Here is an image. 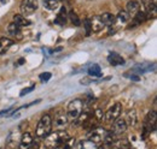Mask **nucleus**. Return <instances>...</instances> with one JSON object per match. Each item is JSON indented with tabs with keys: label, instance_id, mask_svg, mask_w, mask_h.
<instances>
[{
	"label": "nucleus",
	"instance_id": "f257e3e1",
	"mask_svg": "<svg viewBox=\"0 0 157 149\" xmlns=\"http://www.w3.org/2000/svg\"><path fill=\"white\" fill-rule=\"evenodd\" d=\"M69 133L64 130H58L55 132H50L45 137V147L46 148H62L63 143L69 138Z\"/></svg>",
	"mask_w": 157,
	"mask_h": 149
},
{
	"label": "nucleus",
	"instance_id": "f03ea898",
	"mask_svg": "<svg viewBox=\"0 0 157 149\" xmlns=\"http://www.w3.org/2000/svg\"><path fill=\"white\" fill-rule=\"evenodd\" d=\"M52 118L48 114H45L36 126V136L40 138H45L51 131H52Z\"/></svg>",
	"mask_w": 157,
	"mask_h": 149
},
{
	"label": "nucleus",
	"instance_id": "7ed1b4c3",
	"mask_svg": "<svg viewBox=\"0 0 157 149\" xmlns=\"http://www.w3.org/2000/svg\"><path fill=\"white\" fill-rule=\"evenodd\" d=\"M83 107H85L83 101L80 100V99H75V100L70 101L69 105H68V111H67L68 119L71 120V122H74L78 117V114L83 111Z\"/></svg>",
	"mask_w": 157,
	"mask_h": 149
},
{
	"label": "nucleus",
	"instance_id": "20e7f679",
	"mask_svg": "<svg viewBox=\"0 0 157 149\" xmlns=\"http://www.w3.org/2000/svg\"><path fill=\"white\" fill-rule=\"evenodd\" d=\"M88 131H90L87 133L88 141H91L92 143H94L97 147H100V144L104 142V138H105V135H106L108 131L105 130V129H101V128H97V126Z\"/></svg>",
	"mask_w": 157,
	"mask_h": 149
},
{
	"label": "nucleus",
	"instance_id": "39448f33",
	"mask_svg": "<svg viewBox=\"0 0 157 149\" xmlns=\"http://www.w3.org/2000/svg\"><path fill=\"white\" fill-rule=\"evenodd\" d=\"M38 7H39L38 0H22L20 10L23 16H29V15L34 13L38 10Z\"/></svg>",
	"mask_w": 157,
	"mask_h": 149
},
{
	"label": "nucleus",
	"instance_id": "423d86ee",
	"mask_svg": "<svg viewBox=\"0 0 157 149\" xmlns=\"http://www.w3.org/2000/svg\"><path fill=\"white\" fill-rule=\"evenodd\" d=\"M121 113H122V105H121L120 102H116L113 107H110V108L108 110V112H106L105 115H104V118H105L106 122L113 123L115 119H117L118 117L121 115Z\"/></svg>",
	"mask_w": 157,
	"mask_h": 149
},
{
	"label": "nucleus",
	"instance_id": "0eeeda50",
	"mask_svg": "<svg viewBox=\"0 0 157 149\" xmlns=\"http://www.w3.org/2000/svg\"><path fill=\"white\" fill-rule=\"evenodd\" d=\"M127 126H128V125H127L126 120H124V119H121V118L118 117L117 119L114 120V124H113V129H111V131H113L116 136H120V135H122V133L126 132Z\"/></svg>",
	"mask_w": 157,
	"mask_h": 149
},
{
	"label": "nucleus",
	"instance_id": "6e6552de",
	"mask_svg": "<svg viewBox=\"0 0 157 149\" xmlns=\"http://www.w3.org/2000/svg\"><path fill=\"white\" fill-rule=\"evenodd\" d=\"M156 69V65L155 64H138L136 65L133 69H132V72H134L136 74H144L146 72H150V71H154Z\"/></svg>",
	"mask_w": 157,
	"mask_h": 149
},
{
	"label": "nucleus",
	"instance_id": "1a4fd4ad",
	"mask_svg": "<svg viewBox=\"0 0 157 149\" xmlns=\"http://www.w3.org/2000/svg\"><path fill=\"white\" fill-rule=\"evenodd\" d=\"M7 33L11 37H13L15 40L20 41L23 38V33H22V29L21 27H18L16 23H10L9 27H7Z\"/></svg>",
	"mask_w": 157,
	"mask_h": 149
},
{
	"label": "nucleus",
	"instance_id": "9d476101",
	"mask_svg": "<svg viewBox=\"0 0 157 149\" xmlns=\"http://www.w3.org/2000/svg\"><path fill=\"white\" fill-rule=\"evenodd\" d=\"M20 138L21 133L18 131H13L9 135L7 140H6V147L7 148H16L20 146Z\"/></svg>",
	"mask_w": 157,
	"mask_h": 149
},
{
	"label": "nucleus",
	"instance_id": "9b49d317",
	"mask_svg": "<svg viewBox=\"0 0 157 149\" xmlns=\"http://www.w3.org/2000/svg\"><path fill=\"white\" fill-rule=\"evenodd\" d=\"M68 122H69V119L63 111H58L55 114V125L57 128H64L68 124Z\"/></svg>",
	"mask_w": 157,
	"mask_h": 149
},
{
	"label": "nucleus",
	"instance_id": "f8f14e48",
	"mask_svg": "<svg viewBox=\"0 0 157 149\" xmlns=\"http://www.w3.org/2000/svg\"><path fill=\"white\" fill-rule=\"evenodd\" d=\"M33 142V136L30 132H23L21 135V138H20V148L22 149H27L29 148L30 143Z\"/></svg>",
	"mask_w": 157,
	"mask_h": 149
},
{
	"label": "nucleus",
	"instance_id": "ddd939ff",
	"mask_svg": "<svg viewBox=\"0 0 157 149\" xmlns=\"http://www.w3.org/2000/svg\"><path fill=\"white\" fill-rule=\"evenodd\" d=\"M91 27H92V31L93 33H100L105 28L104 23L101 22V19H100L99 16H93L92 17V19H91Z\"/></svg>",
	"mask_w": 157,
	"mask_h": 149
},
{
	"label": "nucleus",
	"instance_id": "4468645a",
	"mask_svg": "<svg viewBox=\"0 0 157 149\" xmlns=\"http://www.w3.org/2000/svg\"><path fill=\"white\" fill-rule=\"evenodd\" d=\"M139 10H140V2L137 1V0H131V1H128L127 5H126V11L129 13L131 17L134 16Z\"/></svg>",
	"mask_w": 157,
	"mask_h": 149
},
{
	"label": "nucleus",
	"instance_id": "2eb2a0df",
	"mask_svg": "<svg viewBox=\"0 0 157 149\" xmlns=\"http://www.w3.org/2000/svg\"><path fill=\"white\" fill-rule=\"evenodd\" d=\"M13 43H15L13 40L9 37H0V54H4L5 52H7Z\"/></svg>",
	"mask_w": 157,
	"mask_h": 149
},
{
	"label": "nucleus",
	"instance_id": "dca6fc26",
	"mask_svg": "<svg viewBox=\"0 0 157 149\" xmlns=\"http://www.w3.org/2000/svg\"><path fill=\"white\" fill-rule=\"evenodd\" d=\"M99 17H100L101 22L104 23V25H105V27H110V28H111L113 25H115V22H116V16H114L113 13L105 12V13L100 15Z\"/></svg>",
	"mask_w": 157,
	"mask_h": 149
},
{
	"label": "nucleus",
	"instance_id": "f3484780",
	"mask_svg": "<svg viewBox=\"0 0 157 149\" xmlns=\"http://www.w3.org/2000/svg\"><path fill=\"white\" fill-rule=\"evenodd\" d=\"M108 61L113 66H117V65H123L124 64V59L117 53H110L108 56Z\"/></svg>",
	"mask_w": 157,
	"mask_h": 149
},
{
	"label": "nucleus",
	"instance_id": "a211bd4d",
	"mask_svg": "<svg viewBox=\"0 0 157 149\" xmlns=\"http://www.w3.org/2000/svg\"><path fill=\"white\" fill-rule=\"evenodd\" d=\"M59 9L60 10H59V13L55 19V23L58 24V25H64L65 22H67V10H65L64 6H60Z\"/></svg>",
	"mask_w": 157,
	"mask_h": 149
},
{
	"label": "nucleus",
	"instance_id": "6ab92c4d",
	"mask_svg": "<svg viewBox=\"0 0 157 149\" xmlns=\"http://www.w3.org/2000/svg\"><path fill=\"white\" fill-rule=\"evenodd\" d=\"M13 23H16L18 27H29L32 24V22L29 19H27L23 15H15L13 16Z\"/></svg>",
	"mask_w": 157,
	"mask_h": 149
},
{
	"label": "nucleus",
	"instance_id": "aec40b11",
	"mask_svg": "<svg viewBox=\"0 0 157 149\" xmlns=\"http://www.w3.org/2000/svg\"><path fill=\"white\" fill-rule=\"evenodd\" d=\"M44 5L50 11H56L60 7V0H45Z\"/></svg>",
	"mask_w": 157,
	"mask_h": 149
},
{
	"label": "nucleus",
	"instance_id": "412c9836",
	"mask_svg": "<svg viewBox=\"0 0 157 149\" xmlns=\"http://www.w3.org/2000/svg\"><path fill=\"white\" fill-rule=\"evenodd\" d=\"M124 120H126L127 125H129V126H136V124H137V122H138L137 112L129 111L128 112V114H127V118H126Z\"/></svg>",
	"mask_w": 157,
	"mask_h": 149
},
{
	"label": "nucleus",
	"instance_id": "4be33fe9",
	"mask_svg": "<svg viewBox=\"0 0 157 149\" xmlns=\"http://www.w3.org/2000/svg\"><path fill=\"white\" fill-rule=\"evenodd\" d=\"M88 74L90 76H93V77H100L101 76V71H100V66L98 64H92L90 67H88Z\"/></svg>",
	"mask_w": 157,
	"mask_h": 149
},
{
	"label": "nucleus",
	"instance_id": "5701e85b",
	"mask_svg": "<svg viewBox=\"0 0 157 149\" xmlns=\"http://www.w3.org/2000/svg\"><path fill=\"white\" fill-rule=\"evenodd\" d=\"M90 115H91L90 112H81V113L78 114V118L75 119V124H76V125H82V124L90 118Z\"/></svg>",
	"mask_w": 157,
	"mask_h": 149
},
{
	"label": "nucleus",
	"instance_id": "b1692460",
	"mask_svg": "<svg viewBox=\"0 0 157 149\" xmlns=\"http://www.w3.org/2000/svg\"><path fill=\"white\" fill-rule=\"evenodd\" d=\"M116 19H120L122 23H126V22H128V20L131 19V16H129V13L124 10V11H120V12H118V15L116 16Z\"/></svg>",
	"mask_w": 157,
	"mask_h": 149
},
{
	"label": "nucleus",
	"instance_id": "393cba45",
	"mask_svg": "<svg viewBox=\"0 0 157 149\" xmlns=\"http://www.w3.org/2000/svg\"><path fill=\"white\" fill-rule=\"evenodd\" d=\"M68 16H69V18L71 20V23L75 25V27H80L81 25V22H80V19H78V16L74 12V11H70L69 13H68Z\"/></svg>",
	"mask_w": 157,
	"mask_h": 149
},
{
	"label": "nucleus",
	"instance_id": "a878e982",
	"mask_svg": "<svg viewBox=\"0 0 157 149\" xmlns=\"http://www.w3.org/2000/svg\"><path fill=\"white\" fill-rule=\"evenodd\" d=\"M83 27H85V30H86V36H90L91 33H92V27H91V19L86 18L83 20Z\"/></svg>",
	"mask_w": 157,
	"mask_h": 149
},
{
	"label": "nucleus",
	"instance_id": "bb28decb",
	"mask_svg": "<svg viewBox=\"0 0 157 149\" xmlns=\"http://www.w3.org/2000/svg\"><path fill=\"white\" fill-rule=\"evenodd\" d=\"M93 115H94V118L98 120L99 123H100V122L104 119V113L100 111V110H96V111L93 112Z\"/></svg>",
	"mask_w": 157,
	"mask_h": 149
},
{
	"label": "nucleus",
	"instance_id": "cd10ccee",
	"mask_svg": "<svg viewBox=\"0 0 157 149\" xmlns=\"http://www.w3.org/2000/svg\"><path fill=\"white\" fill-rule=\"evenodd\" d=\"M51 76H52V74H50V72H44V74H40V79H41L42 82H47V81L51 79Z\"/></svg>",
	"mask_w": 157,
	"mask_h": 149
},
{
	"label": "nucleus",
	"instance_id": "c85d7f7f",
	"mask_svg": "<svg viewBox=\"0 0 157 149\" xmlns=\"http://www.w3.org/2000/svg\"><path fill=\"white\" fill-rule=\"evenodd\" d=\"M35 89V85H32V87H28V88H25V89H23L22 92H21L20 96H24V95H27V94H29L30 92H33Z\"/></svg>",
	"mask_w": 157,
	"mask_h": 149
},
{
	"label": "nucleus",
	"instance_id": "c756f323",
	"mask_svg": "<svg viewBox=\"0 0 157 149\" xmlns=\"http://www.w3.org/2000/svg\"><path fill=\"white\" fill-rule=\"evenodd\" d=\"M118 142H120L118 147H121V148H131V144L128 143L127 140H122V141H118Z\"/></svg>",
	"mask_w": 157,
	"mask_h": 149
},
{
	"label": "nucleus",
	"instance_id": "7c9ffc66",
	"mask_svg": "<svg viewBox=\"0 0 157 149\" xmlns=\"http://www.w3.org/2000/svg\"><path fill=\"white\" fill-rule=\"evenodd\" d=\"M129 77H131V79H132V81H137V82L140 79V78H139V76H138V74H132V76H129Z\"/></svg>",
	"mask_w": 157,
	"mask_h": 149
},
{
	"label": "nucleus",
	"instance_id": "2f4dec72",
	"mask_svg": "<svg viewBox=\"0 0 157 149\" xmlns=\"http://www.w3.org/2000/svg\"><path fill=\"white\" fill-rule=\"evenodd\" d=\"M24 63V58H21L20 60H18V65H22Z\"/></svg>",
	"mask_w": 157,
	"mask_h": 149
},
{
	"label": "nucleus",
	"instance_id": "473e14b6",
	"mask_svg": "<svg viewBox=\"0 0 157 149\" xmlns=\"http://www.w3.org/2000/svg\"><path fill=\"white\" fill-rule=\"evenodd\" d=\"M152 2H154V4H156V5H157V0H152Z\"/></svg>",
	"mask_w": 157,
	"mask_h": 149
},
{
	"label": "nucleus",
	"instance_id": "72a5a7b5",
	"mask_svg": "<svg viewBox=\"0 0 157 149\" xmlns=\"http://www.w3.org/2000/svg\"><path fill=\"white\" fill-rule=\"evenodd\" d=\"M6 1H7V0H1V2H6Z\"/></svg>",
	"mask_w": 157,
	"mask_h": 149
}]
</instances>
